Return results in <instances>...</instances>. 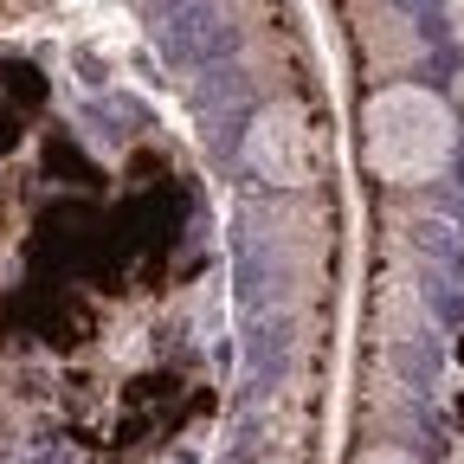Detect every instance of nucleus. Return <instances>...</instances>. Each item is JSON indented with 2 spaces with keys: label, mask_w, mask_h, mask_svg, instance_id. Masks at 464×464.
Returning <instances> with one entry per match:
<instances>
[{
  "label": "nucleus",
  "mask_w": 464,
  "mask_h": 464,
  "mask_svg": "<svg viewBox=\"0 0 464 464\" xmlns=\"http://www.w3.org/2000/svg\"><path fill=\"white\" fill-rule=\"evenodd\" d=\"M458 155V116L426 84H387L362 110V161L393 188H420Z\"/></svg>",
  "instance_id": "f257e3e1"
},
{
  "label": "nucleus",
  "mask_w": 464,
  "mask_h": 464,
  "mask_svg": "<svg viewBox=\"0 0 464 464\" xmlns=\"http://www.w3.org/2000/svg\"><path fill=\"white\" fill-rule=\"evenodd\" d=\"M246 161L258 181L271 188H304L316 174V142H310V116L297 103H265L246 130Z\"/></svg>",
  "instance_id": "f03ea898"
},
{
  "label": "nucleus",
  "mask_w": 464,
  "mask_h": 464,
  "mask_svg": "<svg viewBox=\"0 0 464 464\" xmlns=\"http://www.w3.org/2000/svg\"><path fill=\"white\" fill-rule=\"evenodd\" d=\"M362 464H413V458H406V451H400V445H374V451H368V458H362Z\"/></svg>",
  "instance_id": "7ed1b4c3"
},
{
  "label": "nucleus",
  "mask_w": 464,
  "mask_h": 464,
  "mask_svg": "<svg viewBox=\"0 0 464 464\" xmlns=\"http://www.w3.org/2000/svg\"><path fill=\"white\" fill-rule=\"evenodd\" d=\"M265 464H290V458H265Z\"/></svg>",
  "instance_id": "20e7f679"
}]
</instances>
